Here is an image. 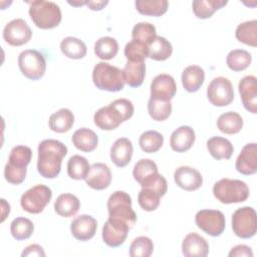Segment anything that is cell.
Returning a JSON list of instances; mask_svg holds the SVG:
<instances>
[{
    "label": "cell",
    "instance_id": "obj_42",
    "mask_svg": "<svg viewBox=\"0 0 257 257\" xmlns=\"http://www.w3.org/2000/svg\"><path fill=\"white\" fill-rule=\"evenodd\" d=\"M164 144V137L157 131H147L143 133L139 140L140 148L145 153H156Z\"/></svg>",
    "mask_w": 257,
    "mask_h": 257
},
{
    "label": "cell",
    "instance_id": "obj_45",
    "mask_svg": "<svg viewBox=\"0 0 257 257\" xmlns=\"http://www.w3.org/2000/svg\"><path fill=\"white\" fill-rule=\"evenodd\" d=\"M154 251L153 241L146 236H140L134 239L130 246V256L132 257H149Z\"/></svg>",
    "mask_w": 257,
    "mask_h": 257
},
{
    "label": "cell",
    "instance_id": "obj_44",
    "mask_svg": "<svg viewBox=\"0 0 257 257\" xmlns=\"http://www.w3.org/2000/svg\"><path fill=\"white\" fill-rule=\"evenodd\" d=\"M34 231V225L31 220L24 218V217H18L14 219L11 222L10 225V232L13 238L16 240H25L28 239Z\"/></svg>",
    "mask_w": 257,
    "mask_h": 257
},
{
    "label": "cell",
    "instance_id": "obj_21",
    "mask_svg": "<svg viewBox=\"0 0 257 257\" xmlns=\"http://www.w3.org/2000/svg\"><path fill=\"white\" fill-rule=\"evenodd\" d=\"M93 120L95 125L103 131H112L123 122L121 115L110 103L100 107L94 113Z\"/></svg>",
    "mask_w": 257,
    "mask_h": 257
},
{
    "label": "cell",
    "instance_id": "obj_28",
    "mask_svg": "<svg viewBox=\"0 0 257 257\" xmlns=\"http://www.w3.org/2000/svg\"><path fill=\"white\" fill-rule=\"evenodd\" d=\"M158 174L157 164L150 159L140 160L133 170V176L141 186L152 181Z\"/></svg>",
    "mask_w": 257,
    "mask_h": 257
},
{
    "label": "cell",
    "instance_id": "obj_30",
    "mask_svg": "<svg viewBox=\"0 0 257 257\" xmlns=\"http://www.w3.org/2000/svg\"><path fill=\"white\" fill-rule=\"evenodd\" d=\"M207 149L216 160H229L234 152L231 142L222 137H212L209 139L207 141Z\"/></svg>",
    "mask_w": 257,
    "mask_h": 257
},
{
    "label": "cell",
    "instance_id": "obj_11",
    "mask_svg": "<svg viewBox=\"0 0 257 257\" xmlns=\"http://www.w3.org/2000/svg\"><path fill=\"white\" fill-rule=\"evenodd\" d=\"M195 222L198 228L213 237L220 236L226 226L225 216L218 210H201L197 212Z\"/></svg>",
    "mask_w": 257,
    "mask_h": 257
},
{
    "label": "cell",
    "instance_id": "obj_39",
    "mask_svg": "<svg viewBox=\"0 0 257 257\" xmlns=\"http://www.w3.org/2000/svg\"><path fill=\"white\" fill-rule=\"evenodd\" d=\"M90 170L88 161L79 155L72 156L67 163V174L73 180H84Z\"/></svg>",
    "mask_w": 257,
    "mask_h": 257
},
{
    "label": "cell",
    "instance_id": "obj_36",
    "mask_svg": "<svg viewBox=\"0 0 257 257\" xmlns=\"http://www.w3.org/2000/svg\"><path fill=\"white\" fill-rule=\"evenodd\" d=\"M135 5L141 14L156 17L165 14L169 7L167 0H137Z\"/></svg>",
    "mask_w": 257,
    "mask_h": 257
},
{
    "label": "cell",
    "instance_id": "obj_1",
    "mask_svg": "<svg viewBox=\"0 0 257 257\" xmlns=\"http://www.w3.org/2000/svg\"><path fill=\"white\" fill-rule=\"evenodd\" d=\"M67 154V148L57 140H44L38 145L37 171L46 179L56 178L61 170V163Z\"/></svg>",
    "mask_w": 257,
    "mask_h": 257
},
{
    "label": "cell",
    "instance_id": "obj_37",
    "mask_svg": "<svg viewBox=\"0 0 257 257\" xmlns=\"http://www.w3.org/2000/svg\"><path fill=\"white\" fill-rule=\"evenodd\" d=\"M235 36L238 41L256 47L257 45V21L251 20L239 24L235 31Z\"/></svg>",
    "mask_w": 257,
    "mask_h": 257
},
{
    "label": "cell",
    "instance_id": "obj_13",
    "mask_svg": "<svg viewBox=\"0 0 257 257\" xmlns=\"http://www.w3.org/2000/svg\"><path fill=\"white\" fill-rule=\"evenodd\" d=\"M32 36V31L27 22L21 18L13 19L8 22L3 29L4 40L12 46L26 44Z\"/></svg>",
    "mask_w": 257,
    "mask_h": 257
},
{
    "label": "cell",
    "instance_id": "obj_17",
    "mask_svg": "<svg viewBox=\"0 0 257 257\" xmlns=\"http://www.w3.org/2000/svg\"><path fill=\"white\" fill-rule=\"evenodd\" d=\"M256 77L253 75L244 76L239 84L238 89L241 95L244 107L252 112L257 113V82Z\"/></svg>",
    "mask_w": 257,
    "mask_h": 257
},
{
    "label": "cell",
    "instance_id": "obj_26",
    "mask_svg": "<svg viewBox=\"0 0 257 257\" xmlns=\"http://www.w3.org/2000/svg\"><path fill=\"white\" fill-rule=\"evenodd\" d=\"M72 144L77 150L89 153L96 149L98 137L93 131L86 127H81L73 133Z\"/></svg>",
    "mask_w": 257,
    "mask_h": 257
},
{
    "label": "cell",
    "instance_id": "obj_43",
    "mask_svg": "<svg viewBox=\"0 0 257 257\" xmlns=\"http://www.w3.org/2000/svg\"><path fill=\"white\" fill-rule=\"evenodd\" d=\"M156 27L149 22L137 23L132 31L133 40L139 41L149 47L152 41L156 38Z\"/></svg>",
    "mask_w": 257,
    "mask_h": 257
},
{
    "label": "cell",
    "instance_id": "obj_25",
    "mask_svg": "<svg viewBox=\"0 0 257 257\" xmlns=\"http://www.w3.org/2000/svg\"><path fill=\"white\" fill-rule=\"evenodd\" d=\"M205 71L199 65H190L182 73V84L188 92H196L203 85Z\"/></svg>",
    "mask_w": 257,
    "mask_h": 257
},
{
    "label": "cell",
    "instance_id": "obj_51",
    "mask_svg": "<svg viewBox=\"0 0 257 257\" xmlns=\"http://www.w3.org/2000/svg\"><path fill=\"white\" fill-rule=\"evenodd\" d=\"M1 207H2V219L1 222H3L7 215H9L10 213V205L8 203H6V201L4 199H1Z\"/></svg>",
    "mask_w": 257,
    "mask_h": 257
},
{
    "label": "cell",
    "instance_id": "obj_3",
    "mask_svg": "<svg viewBox=\"0 0 257 257\" xmlns=\"http://www.w3.org/2000/svg\"><path fill=\"white\" fill-rule=\"evenodd\" d=\"M29 4L30 18L38 28L51 29L58 26L61 21V11L56 3L37 0Z\"/></svg>",
    "mask_w": 257,
    "mask_h": 257
},
{
    "label": "cell",
    "instance_id": "obj_50",
    "mask_svg": "<svg viewBox=\"0 0 257 257\" xmlns=\"http://www.w3.org/2000/svg\"><path fill=\"white\" fill-rule=\"evenodd\" d=\"M107 3H108V1H103V0H99V1H87V2H86V5L88 6V8H89L90 10L99 11V10H101Z\"/></svg>",
    "mask_w": 257,
    "mask_h": 257
},
{
    "label": "cell",
    "instance_id": "obj_32",
    "mask_svg": "<svg viewBox=\"0 0 257 257\" xmlns=\"http://www.w3.org/2000/svg\"><path fill=\"white\" fill-rule=\"evenodd\" d=\"M60 50L68 58L81 59L86 55L87 48L82 40L76 37L68 36L61 40Z\"/></svg>",
    "mask_w": 257,
    "mask_h": 257
},
{
    "label": "cell",
    "instance_id": "obj_52",
    "mask_svg": "<svg viewBox=\"0 0 257 257\" xmlns=\"http://www.w3.org/2000/svg\"><path fill=\"white\" fill-rule=\"evenodd\" d=\"M87 1H68V3L72 6H82V5H85Z\"/></svg>",
    "mask_w": 257,
    "mask_h": 257
},
{
    "label": "cell",
    "instance_id": "obj_35",
    "mask_svg": "<svg viewBox=\"0 0 257 257\" xmlns=\"http://www.w3.org/2000/svg\"><path fill=\"white\" fill-rule=\"evenodd\" d=\"M227 4L226 0H195L192 3L194 14L201 19L210 18L216 10Z\"/></svg>",
    "mask_w": 257,
    "mask_h": 257
},
{
    "label": "cell",
    "instance_id": "obj_47",
    "mask_svg": "<svg viewBox=\"0 0 257 257\" xmlns=\"http://www.w3.org/2000/svg\"><path fill=\"white\" fill-rule=\"evenodd\" d=\"M110 104L118 111V113L121 115L122 120L125 121L130 119L134 114V104L131 100L126 98H118L110 102Z\"/></svg>",
    "mask_w": 257,
    "mask_h": 257
},
{
    "label": "cell",
    "instance_id": "obj_38",
    "mask_svg": "<svg viewBox=\"0 0 257 257\" xmlns=\"http://www.w3.org/2000/svg\"><path fill=\"white\" fill-rule=\"evenodd\" d=\"M118 51L117 41L110 36H103L96 40L94 44L95 55L103 60L112 59Z\"/></svg>",
    "mask_w": 257,
    "mask_h": 257
},
{
    "label": "cell",
    "instance_id": "obj_31",
    "mask_svg": "<svg viewBox=\"0 0 257 257\" xmlns=\"http://www.w3.org/2000/svg\"><path fill=\"white\" fill-rule=\"evenodd\" d=\"M74 123V115L68 108H60L49 117V128L55 133H66Z\"/></svg>",
    "mask_w": 257,
    "mask_h": 257
},
{
    "label": "cell",
    "instance_id": "obj_19",
    "mask_svg": "<svg viewBox=\"0 0 257 257\" xmlns=\"http://www.w3.org/2000/svg\"><path fill=\"white\" fill-rule=\"evenodd\" d=\"M96 228L97 222L90 215H80L70 224L72 236L79 241H87L91 239L96 232Z\"/></svg>",
    "mask_w": 257,
    "mask_h": 257
},
{
    "label": "cell",
    "instance_id": "obj_2",
    "mask_svg": "<svg viewBox=\"0 0 257 257\" xmlns=\"http://www.w3.org/2000/svg\"><path fill=\"white\" fill-rule=\"evenodd\" d=\"M32 158L31 149L26 146L14 147L9 155L8 163L4 169L5 180L13 185H19L24 182L27 166Z\"/></svg>",
    "mask_w": 257,
    "mask_h": 257
},
{
    "label": "cell",
    "instance_id": "obj_49",
    "mask_svg": "<svg viewBox=\"0 0 257 257\" xmlns=\"http://www.w3.org/2000/svg\"><path fill=\"white\" fill-rule=\"evenodd\" d=\"M22 257H28V256H38V257H44L45 252L43 248L38 244H32L27 246L23 252L21 253Z\"/></svg>",
    "mask_w": 257,
    "mask_h": 257
},
{
    "label": "cell",
    "instance_id": "obj_10",
    "mask_svg": "<svg viewBox=\"0 0 257 257\" xmlns=\"http://www.w3.org/2000/svg\"><path fill=\"white\" fill-rule=\"evenodd\" d=\"M232 229L236 236L249 239L256 234L257 216L252 207L246 206L236 210L232 215Z\"/></svg>",
    "mask_w": 257,
    "mask_h": 257
},
{
    "label": "cell",
    "instance_id": "obj_40",
    "mask_svg": "<svg viewBox=\"0 0 257 257\" xmlns=\"http://www.w3.org/2000/svg\"><path fill=\"white\" fill-rule=\"evenodd\" d=\"M252 60L251 54L244 49L231 50L226 58L228 67L233 71H242L246 69Z\"/></svg>",
    "mask_w": 257,
    "mask_h": 257
},
{
    "label": "cell",
    "instance_id": "obj_5",
    "mask_svg": "<svg viewBox=\"0 0 257 257\" xmlns=\"http://www.w3.org/2000/svg\"><path fill=\"white\" fill-rule=\"evenodd\" d=\"M215 198L222 204L241 203L249 197V187L241 180L221 179L213 187Z\"/></svg>",
    "mask_w": 257,
    "mask_h": 257
},
{
    "label": "cell",
    "instance_id": "obj_9",
    "mask_svg": "<svg viewBox=\"0 0 257 257\" xmlns=\"http://www.w3.org/2000/svg\"><path fill=\"white\" fill-rule=\"evenodd\" d=\"M52 198L51 189L45 185H36L27 190L20 199L22 209L30 214L41 213Z\"/></svg>",
    "mask_w": 257,
    "mask_h": 257
},
{
    "label": "cell",
    "instance_id": "obj_20",
    "mask_svg": "<svg viewBox=\"0 0 257 257\" xmlns=\"http://www.w3.org/2000/svg\"><path fill=\"white\" fill-rule=\"evenodd\" d=\"M235 167L243 175H253L257 172V146L255 143L243 147L236 160Z\"/></svg>",
    "mask_w": 257,
    "mask_h": 257
},
{
    "label": "cell",
    "instance_id": "obj_14",
    "mask_svg": "<svg viewBox=\"0 0 257 257\" xmlns=\"http://www.w3.org/2000/svg\"><path fill=\"white\" fill-rule=\"evenodd\" d=\"M130 229L124 222L108 218L102 227V240L109 247H118L124 243Z\"/></svg>",
    "mask_w": 257,
    "mask_h": 257
},
{
    "label": "cell",
    "instance_id": "obj_46",
    "mask_svg": "<svg viewBox=\"0 0 257 257\" xmlns=\"http://www.w3.org/2000/svg\"><path fill=\"white\" fill-rule=\"evenodd\" d=\"M148 55V46L139 41L132 40L124 47V56L127 61H145Z\"/></svg>",
    "mask_w": 257,
    "mask_h": 257
},
{
    "label": "cell",
    "instance_id": "obj_48",
    "mask_svg": "<svg viewBox=\"0 0 257 257\" xmlns=\"http://www.w3.org/2000/svg\"><path fill=\"white\" fill-rule=\"evenodd\" d=\"M229 257H253L251 248L247 245H237L231 249L228 254Z\"/></svg>",
    "mask_w": 257,
    "mask_h": 257
},
{
    "label": "cell",
    "instance_id": "obj_23",
    "mask_svg": "<svg viewBox=\"0 0 257 257\" xmlns=\"http://www.w3.org/2000/svg\"><path fill=\"white\" fill-rule=\"evenodd\" d=\"M196 140L194 130L189 125H181L173 132L170 138V146L177 153L187 152L192 148Z\"/></svg>",
    "mask_w": 257,
    "mask_h": 257
},
{
    "label": "cell",
    "instance_id": "obj_33",
    "mask_svg": "<svg viewBox=\"0 0 257 257\" xmlns=\"http://www.w3.org/2000/svg\"><path fill=\"white\" fill-rule=\"evenodd\" d=\"M217 126L219 131L224 134L234 135L241 131L243 126V118L235 111L224 112L218 117Z\"/></svg>",
    "mask_w": 257,
    "mask_h": 257
},
{
    "label": "cell",
    "instance_id": "obj_12",
    "mask_svg": "<svg viewBox=\"0 0 257 257\" xmlns=\"http://www.w3.org/2000/svg\"><path fill=\"white\" fill-rule=\"evenodd\" d=\"M207 97L215 106H226L234 99V89L231 81L223 76L214 78L207 87Z\"/></svg>",
    "mask_w": 257,
    "mask_h": 257
},
{
    "label": "cell",
    "instance_id": "obj_24",
    "mask_svg": "<svg viewBox=\"0 0 257 257\" xmlns=\"http://www.w3.org/2000/svg\"><path fill=\"white\" fill-rule=\"evenodd\" d=\"M133 145L126 138L117 139L110 148V160L118 168L127 166L133 157Z\"/></svg>",
    "mask_w": 257,
    "mask_h": 257
},
{
    "label": "cell",
    "instance_id": "obj_18",
    "mask_svg": "<svg viewBox=\"0 0 257 257\" xmlns=\"http://www.w3.org/2000/svg\"><path fill=\"white\" fill-rule=\"evenodd\" d=\"M88 187L93 190H104L111 183V173L109 168L102 163H94L84 179Z\"/></svg>",
    "mask_w": 257,
    "mask_h": 257
},
{
    "label": "cell",
    "instance_id": "obj_29",
    "mask_svg": "<svg viewBox=\"0 0 257 257\" xmlns=\"http://www.w3.org/2000/svg\"><path fill=\"white\" fill-rule=\"evenodd\" d=\"M80 208V202L72 194L65 193L61 194L57 197L55 203H54V210L55 212L65 218H69L74 216Z\"/></svg>",
    "mask_w": 257,
    "mask_h": 257
},
{
    "label": "cell",
    "instance_id": "obj_41",
    "mask_svg": "<svg viewBox=\"0 0 257 257\" xmlns=\"http://www.w3.org/2000/svg\"><path fill=\"white\" fill-rule=\"evenodd\" d=\"M148 111L154 120L163 121L167 119L172 112L171 100H160L150 97L148 101Z\"/></svg>",
    "mask_w": 257,
    "mask_h": 257
},
{
    "label": "cell",
    "instance_id": "obj_15",
    "mask_svg": "<svg viewBox=\"0 0 257 257\" xmlns=\"http://www.w3.org/2000/svg\"><path fill=\"white\" fill-rule=\"evenodd\" d=\"M177 92V84L173 76L162 73L157 75L151 84V97L160 100H171Z\"/></svg>",
    "mask_w": 257,
    "mask_h": 257
},
{
    "label": "cell",
    "instance_id": "obj_7",
    "mask_svg": "<svg viewBox=\"0 0 257 257\" xmlns=\"http://www.w3.org/2000/svg\"><path fill=\"white\" fill-rule=\"evenodd\" d=\"M168 191L167 180L158 174L152 181L142 187L138 196V203L147 212L155 211L160 205V199Z\"/></svg>",
    "mask_w": 257,
    "mask_h": 257
},
{
    "label": "cell",
    "instance_id": "obj_34",
    "mask_svg": "<svg viewBox=\"0 0 257 257\" xmlns=\"http://www.w3.org/2000/svg\"><path fill=\"white\" fill-rule=\"evenodd\" d=\"M148 49H149L148 57L157 61L167 60L172 55V52H173V47L171 42L162 36H156V38L149 45Z\"/></svg>",
    "mask_w": 257,
    "mask_h": 257
},
{
    "label": "cell",
    "instance_id": "obj_16",
    "mask_svg": "<svg viewBox=\"0 0 257 257\" xmlns=\"http://www.w3.org/2000/svg\"><path fill=\"white\" fill-rule=\"evenodd\" d=\"M175 183L186 191H196L203 184V177L199 171L189 166L179 167L174 173Z\"/></svg>",
    "mask_w": 257,
    "mask_h": 257
},
{
    "label": "cell",
    "instance_id": "obj_4",
    "mask_svg": "<svg viewBox=\"0 0 257 257\" xmlns=\"http://www.w3.org/2000/svg\"><path fill=\"white\" fill-rule=\"evenodd\" d=\"M92 81L98 89L109 92L121 90L125 83L122 70L106 62L96 63L92 70Z\"/></svg>",
    "mask_w": 257,
    "mask_h": 257
},
{
    "label": "cell",
    "instance_id": "obj_8",
    "mask_svg": "<svg viewBox=\"0 0 257 257\" xmlns=\"http://www.w3.org/2000/svg\"><path fill=\"white\" fill-rule=\"evenodd\" d=\"M18 65L22 74L31 80L40 79L46 70V61L42 53L35 49H26L18 56Z\"/></svg>",
    "mask_w": 257,
    "mask_h": 257
},
{
    "label": "cell",
    "instance_id": "obj_6",
    "mask_svg": "<svg viewBox=\"0 0 257 257\" xmlns=\"http://www.w3.org/2000/svg\"><path fill=\"white\" fill-rule=\"evenodd\" d=\"M108 218L124 222L133 228L137 222V215L132 208V199L123 191H115L107 200Z\"/></svg>",
    "mask_w": 257,
    "mask_h": 257
},
{
    "label": "cell",
    "instance_id": "obj_22",
    "mask_svg": "<svg viewBox=\"0 0 257 257\" xmlns=\"http://www.w3.org/2000/svg\"><path fill=\"white\" fill-rule=\"evenodd\" d=\"M182 252L186 257H206L209 254V244L199 234L189 233L183 240Z\"/></svg>",
    "mask_w": 257,
    "mask_h": 257
},
{
    "label": "cell",
    "instance_id": "obj_27",
    "mask_svg": "<svg viewBox=\"0 0 257 257\" xmlns=\"http://www.w3.org/2000/svg\"><path fill=\"white\" fill-rule=\"evenodd\" d=\"M125 83L131 87H139L146 76L145 61H126L122 70Z\"/></svg>",
    "mask_w": 257,
    "mask_h": 257
}]
</instances>
